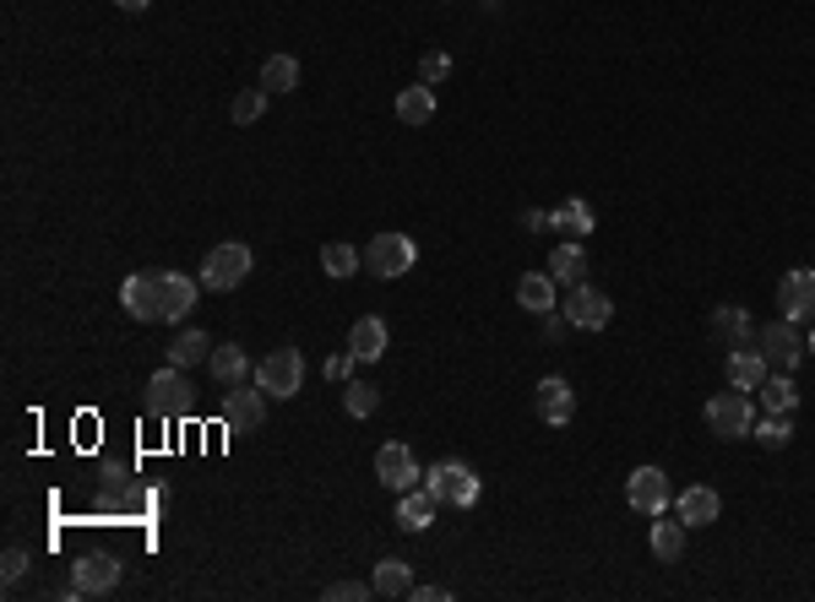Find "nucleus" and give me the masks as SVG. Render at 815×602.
<instances>
[{
  "label": "nucleus",
  "mask_w": 815,
  "mask_h": 602,
  "mask_svg": "<svg viewBox=\"0 0 815 602\" xmlns=\"http://www.w3.org/2000/svg\"><path fill=\"white\" fill-rule=\"evenodd\" d=\"M756 347H761V358H767V369H783V375H794L805 358H811V347H805V332L789 321V315H778V321H767L761 332H756Z\"/></svg>",
  "instance_id": "obj_1"
},
{
  "label": "nucleus",
  "mask_w": 815,
  "mask_h": 602,
  "mask_svg": "<svg viewBox=\"0 0 815 602\" xmlns=\"http://www.w3.org/2000/svg\"><path fill=\"white\" fill-rule=\"evenodd\" d=\"M251 266H256V256H251V245H212L207 250V260H201V288L207 293H234L245 277H251Z\"/></svg>",
  "instance_id": "obj_2"
},
{
  "label": "nucleus",
  "mask_w": 815,
  "mask_h": 602,
  "mask_svg": "<svg viewBox=\"0 0 815 602\" xmlns=\"http://www.w3.org/2000/svg\"><path fill=\"white\" fill-rule=\"evenodd\" d=\"M425 489L441 500V505H456V511H473L478 505V472L467 461H436L425 472Z\"/></svg>",
  "instance_id": "obj_3"
},
{
  "label": "nucleus",
  "mask_w": 815,
  "mask_h": 602,
  "mask_svg": "<svg viewBox=\"0 0 815 602\" xmlns=\"http://www.w3.org/2000/svg\"><path fill=\"white\" fill-rule=\"evenodd\" d=\"M120 576H125L120 554H82L71 565V598H109L120 587Z\"/></svg>",
  "instance_id": "obj_4"
},
{
  "label": "nucleus",
  "mask_w": 815,
  "mask_h": 602,
  "mask_svg": "<svg viewBox=\"0 0 815 602\" xmlns=\"http://www.w3.org/2000/svg\"><path fill=\"white\" fill-rule=\"evenodd\" d=\"M196 408V397H190V380H185V369H158L153 380H147V413L153 419H185Z\"/></svg>",
  "instance_id": "obj_5"
},
{
  "label": "nucleus",
  "mask_w": 815,
  "mask_h": 602,
  "mask_svg": "<svg viewBox=\"0 0 815 602\" xmlns=\"http://www.w3.org/2000/svg\"><path fill=\"white\" fill-rule=\"evenodd\" d=\"M626 505L636 516H663L674 505V489H669V472L663 467H636L626 478Z\"/></svg>",
  "instance_id": "obj_6"
},
{
  "label": "nucleus",
  "mask_w": 815,
  "mask_h": 602,
  "mask_svg": "<svg viewBox=\"0 0 815 602\" xmlns=\"http://www.w3.org/2000/svg\"><path fill=\"white\" fill-rule=\"evenodd\" d=\"M256 386H262L267 397H294V391L305 386V358H299V347H272L267 358L256 364Z\"/></svg>",
  "instance_id": "obj_7"
},
{
  "label": "nucleus",
  "mask_w": 815,
  "mask_h": 602,
  "mask_svg": "<svg viewBox=\"0 0 815 602\" xmlns=\"http://www.w3.org/2000/svg\"><path fill=\"white\" fill-rule=\"evenodd\" d=\"M707 430L718 434V439H745V434L756 430L750 397H745V391H718V397L707 402Z\"/></svg>",
  "instance_id": "obj_8"
},
{
  "label": "nucleus",
  "mask_w": 815,
  "mask_h": 602,
  "mask_svg": "<svg viewBox=\"0 0 815 602\" xmlns=\"http://www.w3.org/2000/svg\"><path fill=\"white\" fill-rule=\"evenodd\" d=\"M375 478H381V489H392V494H408V489L425 483V472H419V461H414V450H408L403 439H392V445L375 450Z\"/></svg>",
  "instance_id": "obj_9"
},
{
  "label": "nucleus",
  "mask_w": 815,
  "mask_h": 602,
  "mask_svg": "<svg viewBox=\"0 0 815 602\" xmlns=\"http://www.w3.org/2000/svg\"><path fill=\"white\" fill-rule=\"evenodd\" d=\"M414 260H419V245L408 234H375L370 250H364V271L370 277H403Z\"/></svg>",
  "instance_id": "obj_10"
},
{
  "label": "nucleus",
  "mask_w": 815,
  "mask_h": 602,
  "mask_svg": "<svg viewBox=\"0 0 815 602\" xmlns=\"http://www.w3.org/2000/svg\"><path fill=\"white\" fill-rule=\"evenodd\" d=\"M565 321L576 326V332H604L609 321H615V304H609V293H598V288H587V282H576L571 293H565Z\"/></svg>",
  "instance_id": "obj_11"
},
{
  "label": "nucleus",
  "mask_w": 815,
  "mask_h": 602,
  "mask_svg": "<svg viewBox=\"0 0 815 602\" xmlns=\"http://www.w3.org/2000/svg\"><path fill=\"white\" fill-rule=\"evenodd\" d=\"M158 277L164 271H131L120 282V304L131 321H164V293H158Z\"/></svg>",
  "instance_id": "obj_12"
},
{
  "label": "nucleus",
  "mask_w": 815,
  "mask_h": 602,
  "mask_svg": "<svg viewBox=\"0 0 815 602\" xmlns=\"http://www.w3.org/2000/svg\"><path fill=\"white\" fill-rule=\"evenodd\" d=\"M267 424V391L256 386H234L229 397H223V430L229 434H256Z\"/></svg>",
  "instance_id": "obj_13"
},
{
  "label": "nucleus",
  "mask_w": 815,
  "mask_h": 602,
  "mask_svg": "<svg viewBox=\"0 0 815 602\" xmlns=\"http://www.w3.org/2000/svg\"><path fill=\"white\" fill-rule=\"evenodd\" d=\"M778 304H783V315H789L794 326H815V271L811 266L783 271V282H778Z\"/></svg>",
  "instance_id": "obj_14"
},
{
  "label": "nucleus",
  "mask_w": 815,
  "mask_h": 602,
  "mask_svg": "<svg viewBox=\"0 0 815 602\" xmlns=\"http://www.w3.org/2000/svg\"><path fill=\"white\" fill-rule=\"evenodd\" d=\"M533 413H539L549 430H565V424H571V413H576V391H571V380L543 375L539 391H533Z\"/></svg>",
  "instance_id": "obj_15"
},
{
  "label": "nucleus",
  "mask_w": 815,
  "mask_h": 602,
  "mask_svg": "<svg viewBox=\"0 0 815 602\" xmlns=\"http://www.w3.org/2000/svg\"><path fill=\"white\" fill-rule=\"evenodd\" d=\"M158 293H164V321H169V326H180L185 315L196 310L201 277H185V271H164V277H158Z\"/></svg>",
  "instance_id": "obj_16"
},
{
  "label": "nucleus",
  "mask_w": 815,
  "mask_h": 602,
  "mask_svg": "<svg viewBox=\"0 0 815 602\" xmlns=\"http://www.w3.org/2000/svg\"><path fill=\"white\" fill-rule=\"evenodd\" d=\"M674 516L685 521V526H713V521L724 516V500H718V489L691 483L685 494H674Z\"/></svg>",
  "instance_id": "obj_17"
},
{
  "label": "nucleus",
  "mask_w": 815,
  "mask_h": 602,
  "mask_svg": "<svg viewBox=\"0 0 815 602\" xmlns=\"http://www.w3.org/2000/svg\"><path fill=\"white\" fill-rule=\"evenodd\" d=\"M207 369H212V380H218L223 391H234V386H251V358H245V347H234V343H218V347H212Z\"/></svg>",
  "instance_id": "obj_18"
},
{
  "label": "nucleus",
  "mask_w": 815,
  "mask_h": 602,
  "mask_svg": "<svg viewBox=\"0 0 815 602\" xmlns=\"http://www.w3.org/2000/svg\"><path fill=\"white\" fill-rule=\"evenodd\" d=\"M707 326H713V337H718V343H728V347L756 343V321H750V310H745V304H718Z\"/></svg>",
  "instance_id": "obj_19"
},
{
  "label": "nucleus",
  "mask_w": 815,
  "mask_h": 602,
  "mask_svg": "<svg viewBox=\"0 0 815 602\" xmlns=\"http://www.w3.org/2000/svg\"><path fill=\"white\" fill-rule=\"evenodd\" d=\"M436 511H441V500H436L430 489L397 494V526H403V532H430V526H436Z\"/></svg>",
  "instance_id": "obj_20"
},
{
  "label": "nucleus",
  "mask_w": 815,
  "mask_h": 602,
  "mask_svg": "<svg viewBox=\"0 0 815 602\" xmlns=\"http://www.w3.org/2000/svg\"><path fill=\"white\" fill-rule=\"evenodd\" d=\"M517 304L533 310V315H549V310L560 304V282H554L549 271H522V277H517Z\"/></svg>",
  "instance_id": "obj_21"
},
{
  "label": "nucleus",
  "mask_w": 815,
  "mask_h": 602,
  "mask_svg": "<svg viewBox=\"0 0 815 602\" xmlns=\"http://www.w3.org/2000/svg\"><path fill=\"white\" fill-rule=\"evenodd\" d=\"M549 228L565 234V239H587V234L598 228V218H593V207H587L582 196H571V201H560V207L549 212Z\"/></svg>",
  "instance_id": "obj_22"
},
{
  "label": "nucleus",
  "mask_w": 815,
  "mask_h": 602,
  "mask_svg": "<svg viewBox=\"0 0 815 602\" xmlns=\"http://www.w3.org/2000/svg\"><path fill=\"white\" fill-rule=\"evenodd\" d=\"M397 120H403V125H414V131H425V125L436 120V87H430V82L403 87V92H397Z\"/></svg>",
  "instance_id": "obj_23"
},
{
  "label": "nucleus",
  "mask_w": 815,
  "mask_h": 602,
  "mask_svg": "<svg viewBox=\"0 0 815 602\" xmlns=\"http://www.w3.org/2000/svg\"><path fill=\"white\" fill-rule=\"evenodd\" d=\"M761 380H767L761 347H734V353H728V386H734V391H756Z\"/></svg>",
  "instance_id": "obj_24"
},
{
  "label": "nucleus",
  "mask_w": 815,
  "mask_h": 602,
  "mask_svg": "<svg viewBox=\"0 0 815 602\" xmlns=\"http://www.w3.org/2000/svg\"><path fill=\"white\" fill-rule=\"evenodd\" d=\"M370 587H375V598H414V570H408V559H381L375 576H370Z\"/></svg>",
  "instance_id": "obj_25"
},
{
  "label": "nucleus",
  "mask_w": 815,
  "mask_h": 602,
  "mask_svg": "<svg viewBox=\"0 0 815 602\" xmlns=\"http://www.w3.org/2000/svg\"><path fill=\"white\" fill-rule=\"evenodd\" d=\"M386 343H392V332H386V321H381V315H360V321H354V332H349V347L360 353V364L381 358Z\"/></svg>",
  "instance_id": "obj_26"
},
{
  "label": "nucleus",
  "mask_w": 815,
  "mask_h": 602,
  "mask_svg": "<svg viewBox=\"0 0 815 602\" xmlns=\"http://www.w3.org/2000/svg\"><path fill=\"white\" fill-rule=\"evenodd\" d=\"M549 277H554L560 288H576V282H587V256H582V245H576V239L554 245V256H549Z\"/></svg>",
  "instance_id": "obj_27"
},
{
  "label": "nucleus",
  "mask_w": 815,
  "mask_h": 602,
  "mask_svg": "<svg viewBox=\"0 0 815 602\" xmlns=\"http://www.w3.org/2000/svg\"><path fill=\"white\" fill-rule=\"evenodd\" d=\"M756 391H761V408H767V413H794V408H800V386H794L783 369H767V380H761Z\"/></svg>",
  "instance_id": "obj_28"
},
{
  "label": "nucleus",
  "mask_w": 815,
  "mask_h": 602,
  "mask_svg": "<svg viewBox=\"0 0 815 602\" xmlns=\"http://www.w3.org/2000/svg\"><path fill=\"white\" fill-rule=\"evenodd\" d=\"M212 337H207V332H180V337H175V343H169V364H175V369H190V364H207V358H212Z\"/></svg>",
  "instance_id": "obj_29"
},
{
  "label": "nucleus",
  "mask_w": 815,
  "mask_h": 602,
  "mask_svg": "<svg viewBox=\"0 0 815 602\" xmlns=\"http://www.w3.org/2000/svg\"><path fill=\"white\" fill-rule=\"evenodd\" d=\"M685 554V521H652V559H663V565H674Z\"/></svg>",
  "instance_id": "obj_30"
},
{
  "label": "nucleus",
  "mask_w": 815,
  "mask_h": 602,
  "mask_svg": "<svg viewBox=\"0 0 815 602\" xmlns=\"http://www.w3.org/2000/svg\"><path fill=\"white\" fill-rule=\"evenodd\" d=\"M360 266H364V250H354V245H343V239L321 245V271L327 277H354Z\"/></svg>",
  "instance_id": "obj_31"
},
{
  "label": "nucleus",
  "mask_w": 815,
  "mask_h": 602,
  "mask_svg": "<svg viewBox=\"0 0 815 602\" xmlns=\"http://www.w3.org/2000/svg\"><path fill=\"white\" fill-rule=\"evenodd\" d=\"M262 87H267V92H294V87H299V60H294V55H267Z\"/></svg>",
  "instance_id": "obj_32"
},
{
  "label": "nucleus",
  "mask_w": 815,
  "mask_h": 602,
  "mask_svg": "<svg viewBox=\"0 0 815 602\" xmlns=\"http://www.w3.org/2000/svg\"><path fill=\"white\" fill-rule=\"evenodd\" d=\"M267 87L256 82V87H245V92H240V98H234V109H229V114H234V125H256V120H262V114H267Z\"/></svg>",
  "instance_id": "obj_33"
},
{
  "label": "nucleus",
  "mask_w": 815,
  "mask_h": 602,
  "mask_svg": "<svg viewBox=\"0 0 815 602\" xmlns=\"http://www.w3.org/2000/svg\"><path fill=\"white\" fill-rule=\"evenodd\" d=\"M343 408H349V419H370V413L381 408V391L364 386V380H349V386H343Z\"/></svg>",
  "instance_id": "obj_34"
},
{
  "label": "nucleus",
  "mask_w": 815,
  "mask_h": 602,
  "mask_svg": "<svg viewBox=\"0 0 815 602\" xmlns=\"http://www.w3.org/2000/svg\"><path fill=\"white\" fill-rule=\"evenodd\" d=\"M750 434H756L767 450H783V445L794 439V424H789V413H767V419H761V424H756Z\"/></svg>",
  "instance_id": "obj_35"
},
{
  "label": "nucleus",
  "mask_w": 815,
  "mask_h": 602,
  "mask_svg": "<svg viewBox=\"0 0 815 602\" xmlns=\"http://www.w3.org/2000/svg\"><path fill=\"white\" fill-rule=\"evenodd\" d=\"M354 369H360V353H354V347H343V353H332V358H327V380H332V386H349V380H354Z\"/></svg>",
  "instance_id": "obj_36"
},
{
  "label": "nucleus",
  "mask_w": 815,
  "mask_h": 602,
  "mask_svg": "<svg viewBox=\"0 0 815 602\" xmlns=\"http://www.w3.org/2000/svg\"><path fill=\"white\" fill-rule=\"evenodd\" d=\"M447 77H452V55H447V49H430V55H425V60H419V82H447Z\"/></svg>",
  "instance_id": "obj_37"
},
{
  "label": "nucleus",
  "mask_w": 815,
  "mask_h": 602,
  "mask_svg": "<svg viewBox=\"0 0 815 602\" xmlns=\"http://www.w3.org/2000/svg\"><path fill=\"white\" fill-rule=\"evenodd\" d=\"M27 565H33V559H27V548H5V559H0V576H5V587H16V581L27 576Z\"/></svg>",
  "instance_id": "obj_38"
},
{
  "label": "nucleus",
  "mask_w": 815,
  "mask_h": 602,
  "mask_svg": "<svg viewBox=\"0 0 815 602\" xmlns=\"http://www.w3.org/2000/svg\"><path fill=\"white\" fill-rule=\"evenodd\" d=\"M375 598V587H364V581H332L327 587V602H364Z\"/></svg>",
  "instance_id": "obj_39"
},
{
  "label": "nucleus",
  "mask_w": 815,
  "mask_h": 602,
  "mask_svg": "<svg viewBox=\"0 0 815 602\" xmlns=\"http://www.w3.org/2000/svg\"><path fill=\"white\" fill-rule=\"evenodd\" d=\"M543 321V343H560L565 332H571V321H565V310H549V315H539Z\"/></svg>",
  "instance_id": "obj_40"
},
{
  "label": "nucleus",
  "mask_w": 815,
  "mask_h": 602,
  "mask_svg": "<svg viewBox=\"0 0 815 602\" xmlns=\"http://www.w3.org/2000/svg\"><path fill=\"white\" fill-rule=\"evenodd\" d=\"M522 228H528V234H543V228H549V212H543V207H528V212H522Z\"/></svg>",
  "instance_id": "obj_41"
},
{
  "label": "nucleus",
  "mask_w": 815,
  "mask_h": 602,
  "mask_svg": "<svg viewBox=\"0 0 815 602\" xmlns=\"http://www.w3.org/2000/svg\"><path fill=\"white\" fill-rule=\"evenodd\" d=\"M452 592L447 587H414V602H447Z\"/></svg>",
  "instance_id": "obj_42"
},
{
  "label": "nucleus",
  "mask_w": 815,
  "mask_h": 602,
  "mask_svg": "<svg viewBox=\"0 0 815 602\" xmlns=\"http://www.w3.org/2000/svg\"><path fill=\"white\" fill-rule=\"evenodd\" d=\"M114 5H120V11H142L147 0H114Z\"/></svg>",
  "instance_id": "obj_43"
},
{
  "label": "nucleus",
  "mask_w": 815,
  "mask_h": 602,
  "mask_svg": "<svg viewBox=\"0 0 815 602\" xmlns=\"http://www.w3.org/2000/svg\"><path fill=\"white\" fill-rule=\"evenodd\" d=\"M805 347H811V358H815V326H811V337H805Z\"/></svg>",
  "instance_id": "obj_44"
}]
</instances>
